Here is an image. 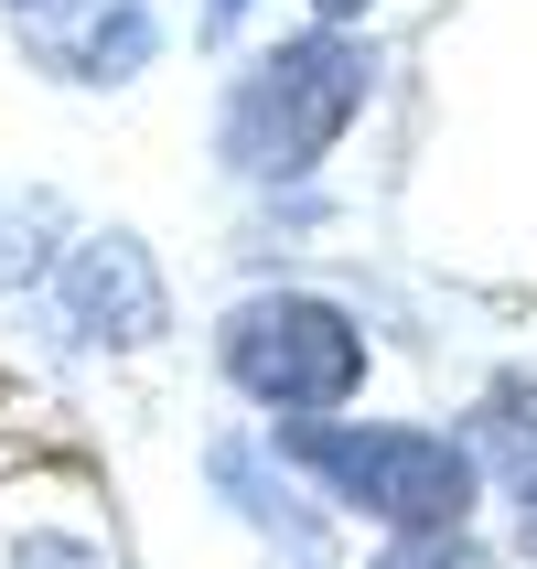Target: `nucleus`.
Listing matches in <instances>:
<instances>
[{
	"label": "nucleus",
	"instance_id": "2",
	"mask_svg": "<svg viewBox=\"0 0 537 569\" xmlns=\"http://www.w3.org/2000/svg\"><path fill=\"white\" fill-rule=\"evenodd\" d=\"M366 87H377V54L345 43V22L290 32V43L237 64V87H226V108H216V161L237 183H301L355 129Z\"/></svg>",
	"mask_w": 537,
	"mask_h": 569
},
{
	"label": "nucleus",
	"instance_id": "5",
	"mask_svg": "<svg viewBox=\"0 0 537 569\" xmlns=\"http://www.w3.org/2000/svg\"><path fill=\"white\" fill-rule=\"evenodd\" d=\"M151 43H161L151 0H87L76 22L32 32V54L54 64L64 87H119V76H140V64H151Z\"/></svg>",
	"mask_w": 537,
	"mask_h": 569
},
{
	"label": "nucleus",
	"instance_id": "9",
	"mask_svg": "<svg viewBox=\"0 0 537 569\" xmlns=\"http://www.w3.org/2000/svg\"><path fill=\"white\" fill-rule=\"evenodd\" d=\"M237 22H248V0H205V43H226Z\"/></svg>",
	"mask_w": 537,
	"mask_h": 569
},
{
	"label": "nucleus",
	"instance_id": "4",
	"mask_svg": "<svg viewBox=\"0 0 537 569\" xmlns=\"http://www.w3.org/2000/svg\"><path fill=\"white\" fill-rule=\"evenodd\" d=\"M54 322L76 345H151L161 322V280L140 237H87V248H64V280H54Z\"/></svg>",
	"mask_w": 537,
	"mask_h": 569
},
{
	"label": "nucleus",
	"instance_id": "13",
	"mask_svg": "<svg viewBox=\"0 0 537 569\" xmlns=\"http://www.w3.org/2000/svg\"><path fill=\"white\" fill-rule=\"evenodd\" d=\"M11 11H43V0H11Z\"/></svg>",
	"mask_w": 537,
	"mask_h": 569
},
{
	"label": "nucleus",
	"instance_id": "12",
	"mask_svg": "<svg viewBox=\"0 0 537 569\" xmlns=\"http://www.w3.org/2000/svg\"><path fill=\"white\" fill-rule=\"evenodd\" d=\"M322 22H355V11H377V0H312Z\"/></svg>",
	"mask_w": 537,
	"mask_h": 569
},
{
	"label": "nucleus",
	"instance_id": "10",
	"mask_svg": "<svg viewBox=\"0 0 537 569\" xmlns=\"http://www.w3.org/2000/svg\"><path fill=\"white\" fill-rule=\"evenodd\" d=\"M11 237H22V216H11ZM0 280H32V237H22L11 258H0Z\"/></svg>",
	"mask_w": 537,
	"mask_h": 569
},
{
	"label": "nucleus",
	"instance_id": "7",
	"mask_svg": "<svg viewBox=\"0 0 537 569\" xmlns=\"http://www.w3.org/2000/svg\"><path fill=\"white\" fill-rule=\"evenodd\" d=\"M366 569H506L474 527H409V538H387Z\"/></svg>",
	"mask_w": 537,
	"mask_h": 569
},
{
	"label": "nucleus",
	"instance_id": "8",
	"mask_svg": "<svg viewBox=\"0 0 537 569\" xmlns=\"http://www.w3.org/2000/svg\"><path fill=\"white\" fill-rule=\"evenodd\" d=\"M11 569H97V559H87V548H54V538H22Z\"/></svg>",
	"mask_w": 537,
	"mask_h": 569
},
{
	"label": "nucleus",
	"instance_id": "1",
	"mask_svg": "<svg viewBox=\"0 0 537 569\" xmlns=\"http://www.w3.org/2000/svg\"><path fill=\"white\" fill-rule=\"evenodd\" d=\"M269 441H280L290 473L322 483V506L366 516L387 538H409V527H474L484 483H495L474 430L451 441V430H419V419H269Z\"/></svg>",
	"mask_w": 537,
	"mask_h": 569
},
{
	"label": "nucleus",
	"instance_id": "11",
	"mask_svg": "<svg viewBox=\"0 0 537 569\" xmlns=\"http://www.w3.org/2000/svg\"><path fill=\"white\" fill-rule=\"evenodd\" d=\"M516 548H527V559H537V495H527V506H516Z\"/></svg>",
	"mask_w": 537,
	"mask_h": 569
},
{
	"label": "nucleus",
	"instance_id": "6",
	"mask_svg": "<svg viewBox=\"0 0 537 569\" xmlns=\"http://www.w3.org/2000/svg\"><path fill=\"white\" fill-rule=\"evenodd\" d=\"M474 451H484V473L506 483L516 506L537 495V377L484 387V409H474Z\"/></svg>",
	"mask_w": 537,
	"mask_h": 569
},
{
	"label": "nucleus",
	"instance_id": "3",
	"mask_svg": "<svg viewBox=\"0 0 537 569\" xmlns=\"http://www.w3.org/2000/svg\"><path fill=\"white\" fill-rule=\"evenodd\" d=\"M216 366L269 419H334L366 398V333H355V312H334L312 290H248L216 322Z\"/></svg>",
	"mask_w": 537,
	"mask_h": 569
}]
</instances>
